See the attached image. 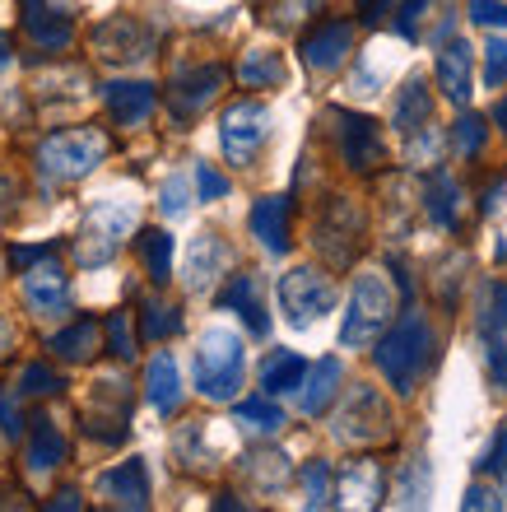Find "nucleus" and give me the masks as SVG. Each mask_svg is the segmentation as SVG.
I'll return each mask as SVG.
<instances>
[{"label": "nucleus", "mask_w": 507, "mask_h": 512, "mask_svg": "<svg viewBox=\"0 0 507 512\" xmlns=\"http://www.w3.org/2000/svg\"><path fill=\"white\" fill-rule=\"evenodd\" d=\"M24 303L38 317H66L70 312V280L52 256H42L38 266L24 270Z\"/></svg>", "instance_id": "nucleus-14"}, {"label": "nucleus", "mask_w": 507, "mask_h": 512, "mask_svg": "<svg viewBox=\"0 0 507 512\" xmlns=\"http://www.w3.org/2000/svg\"><path fill=\"white\" fill-rule=\"evenodd\" d=\"M89 47L103 66H140L149 52H154V28L140 24L135 14H112L89 33Z\"/></svg>", "instance_id": "nucleus-9"}, {"label": "nucleus", "mask_w": 507, "mask_h": 512, "mask_svg": "<svg viewBox=\"0 0 507 512\" xmlns=\"http://www.w3.org/2000/svg\"><path fill=\"white\" fill-rule=\"evenodd\" d=\"M24 33L42 52H70V42H75L70 14H61L52 0H24Z\"/></svg>", "instance_id": "nucleus-17"}, {"label": "nucleus", "mask_w": 507, "mask_h": 512, "mask_svg": "<svg viewBox=\"0 0 507 512\" xmlns=\"http://www.w3.org/2000/svg\"><path fill=\"white\" fill-rule=\"evenodd\" d=\"M145 396H149V405H154L163 419L177 415V405H182V373H177V359L168 350H159L154 359H149V368H145Z\"/></svg>", "instance_id": "nucleus-24"}, {"label": "nucleus", "mask_w": 507, "mask_h": 512, "mask_svg": "<svg viewBox=\"0 0 507 512\" xmlns=\"http://www.w3.org/2000/svg\"><path fill=\"white\" fill-rule=\"evenodd\" d=\"M47 508H80V494H70V489H66V494H56Z\"/></svg>", "instance_id": "nucleus-59"}, {"label": "nucleus", "mask_w": 507, "mask_h": 512, "mask_svg": "<svg viewBox=\"0 0 507 512\" xmlns=\"http://www.w3.org/2000/svg\"><path fill=\"white\" fill-rule=\"evenodd\" d=\"M396 317V284L382 270H363L354 289H349V308L340 322V345L345 350H368L382 340V331Z\"/></svg>", "instance_id": "nucleus-2"}, {"label": "nucleus", "mask_w": 507, "mask_h": 512, "mask_svg": "<svg viewBox=\"0 0 507 512\" xmlns=\"http://www.w3.org/2000/svg\"><path fill=\"white\" fill-rule=\"evenodd\" d=\"M14 61V47H10V33H5V28H0V66H10Z\"/></svg>", "instance_id": "nucleus-60"}, {"label": "nucleus", "mask_w": 507, "mask_h": 512, "mask_svg": "<svg viewBox=\"0 0 507 512\" xmlns=\"http://www.w3.org/2000/svg\"><path fill=\"white\" fill-rule=\"evenodd\" d=\"M321 5H326V0H275L266 10V24L270 28H298L303 19H312Z\"/></svg>", "instance_id": "nucleus-42"}, {"label": "nucleus", "mask_w": 507, "mask_h": 512, "mask_svg": "<svg viewBox=\"0 0 507 512\" xmlns=\"http://www.w3.org/2000/svg\"><path fill=\"white\" fill-rule=\"evenodd\" d=\"M424 210H428V219H433V224L452 229L456 210H461V187H456L447 173H428V182H424Z\"/></svg>", "instance_id": "nucleus-32"}, {"label": "nucleus", "mask_w": 507, "mask_h": 512, "mask_svg": "<svg viewBox=\"0 0 507 512\" xmlns=\"http://www.w3.org/2000/svg\"><path fill=\"white\" fill-rule=\"evenodd\" d=\"M498 205H503V187H489L484 191V215H494Z\"/></svg>", "instance_id": "nucleus-58"}, {"label": "nucleus", "mask_w": 507, "mask_h": 512, "mask_svg": "<svg viewBox=\"0 0 507 512\" xmlns=\"http://www.w3.org/2000/svg\"><path fill=\"white\" fill-rule=\"evenodd\" d=\"M10 350H14V331H10V322L0 317V364L10 359Z\"/></svg>", "instance_id": "nucleus-57"}, {"label": "nucleus", "mask_w": 507, "mask_h": 512, "mask_svg": "<svg viewBox=\"0 0 507 512\" xmlns=\"http://www.w3.org/2000/svg\"><path fill=\"white\" fill-rule=\"evenodd\" d=\"M224 270H228V243L219 238V233L191 238V247H187V289L191 294H205Z\"/></svg>", "instance_id": "nucleus-21"}, {"label": "nucleus", "mask_w": 507, "mask_h": 512, "mask_svg": "<svg viewBox=\"0 0 507 512\" xmlns=\"http://www.w3.org/2000/svg\"><path fill=\"white\" fill-rule=\"evenodd\" d=\"M470 19L484 28H507V5L503 0H470Z\"/></svg>", "instance_id": "nucleus-51"}, {"label": "nucleus", "mask_w": 507, "mask_h": 512, "mask_svg": "<svg viewBox=\"0 0 507 512\" xmlns=\"http://www.w3.org/2000/svg\"><path fill=\"white\" fill-rule=\"evenodd\" d=\"M335 140H340V154L354 173H377L387 163V145L377 135V122L363 112H335Z\"/></svg>", "instance_id": "nucleus-12"}, {"label": "nucleus", "mask_w": 507, "mask_h": 512, "mask_svg": "<svg viewBox=\"0 0 507 512\" xmlns=\"http://www.w3.org/2000/svg\"><path fill=\"white\" fill-rule=\"evenodd\" d=\"M103 331H107V350L131 364V359H135V326H131V312L117 308V312H112V317L103 322Z\"/></svg>", "instance_id": "nucleus-41"}, {"label": "nucleus", "mask_w": 507, "mask_h": 512, "mask_svg": "<svg viewBox=\"0 0 507 512\" xmlns=\"http://www.w3.org/2000/svg\"><path fill=\"white\" fill-rule=\"evenodd\" d=\"M391 410H387V401L377 396V387H349V396H345V405L335 410V424H331V433L340 438L345 447H373V443H387L391 438Z\"/></svg>", "instance_id": "nucleus-6"}, {"label": "nucleus", "mask_w": 507, "mask_h": 512, "mask_svg": "<svg viewBox=\"0 0 507 512\" xmlns=\"http://www.w3.org/2000/svg\"><path fill=\"white\" fill-rule=\"evenodd\" d=\"M163 215H187V205H191V182L187 177H168V182H163Z\"/></svg>", "instance_id": "nucleus-47"}, {"label": "nucleus", "mask_w": 507, "mask_h": 512, "mask_svg": "<svg viewBox=\"0 0 507 512\" xmlns=\"http://www.w3.org/2000/svg\"><path fill=\"white\" fill-rule=\"evenodd\" d=\"M503 494H507V471H503Z\"/></svg>", "instance_id": "nucleus-62"}, {"label": "nucleus", "mask_w": 507, "mask_h": 512, "mask_svg": "<svg viewBox=\"0 0 507 512\" xmlns=\"http://www.w3.org/2000/svg\"><path fill=\"white\" fill-rule=\"evenodd\" d=\"M238 84H242V89H275V84H284V61H280V52L252 47V52L238 61Z\"/></svg>", "instance_id": "nucleus-33"}, {"label": "nucleus", "mask_w": 507, "mask_h": 512, "mask_svg": "<svg viewBox=\"0 0 507 512\" xmlns=\"http://www.w3.org/2000/svg\"><path fill=\"white\" fill-rule=\"evenodd\" d=\"M428 112H433L428 84L414 75V80H405V89L396 94V103H391V126H396V131H405V135H414V131H424Z\"/></svg>", "instance_id": "nucleus-28"}, {"label": "nucleus", "mask_w": 507, "mask_h": 512, "mask_svg": "<svg viewBox=\"0 0 507 512\" xmlns=\"http://www.w3.org/2000/svg\"><path fill=\"white\" fill-rule=\"evenodd\" d=\"M335 503V471L326 461H307L303 466V508L321 512Z\"/></svg>", "instance_id": "nucleus-38"}, {"label": "nucleus", "mask_w": 507, "mask_h": 512, "mask_svg": "<svg viewBox=\"0 0 507 512\" xmlns=\"http://www.w3.org/2000/svg\"><path fill=\"white\" fill-rule=\"evenodd\" d=\"M126 233H135V205L126 201H94L80 219V233H75V261L84 270L107 266L117 247L126 243Z\"/></svg>", "instance_id": "nucleus-3"}, {"label": "nucleus", "mask_w": 507, "mask_h": 512, "mask_svg": "<svg viewBox=\"0 0 507 512\" xmlns=\"http://www.w3.org/2000/svg\"><path fill=\"white\" fill-rule=\"evenodd\" d=\"M494 122L507 131V98H503V103H498V108H494Z\"/></svg>", "instance_id": "nucleus-61"}, {"label": "nucleus", "mask_w": 507, "mask_h": 512, "mask_svg": "<svg viewBox=\"0 0 507 512\" xmlns=\"http://www.w3.org/2000/svg\"><path fill=\"white\" fill-rule=\"evenodd\" d=\"M107 159V135L98 126H70L38 145V168L56 182H80Z\"/></svg>", "instance_id": "nucleus-4"}, {"label": "nucleus", "mask_w": 507, "mask_h": 512, "mask_svg": "<svg viewBox=\"0 0 507 512\" xmlns=\"http://www.w3.org/2000/svg\"><path fill=\"white\" fill-rule=\"evenodd\" d=\"M135 247H140V261H145L149 280L163 284L168 275H173V238L163 229H145L140 238H135Z\"/></svg>", "instance_id": "nucleus-34"}, {"label": "nucleus", "mask_w": 507, "mask_h": 512, "mask_svg": "<svg viewBox=\"0 0 507 512\" xmlns=\"http://www.w3.org/2000/svg\"><path fill=\"white\" fill-rule=\"evenodd\" d=\"M14 201H19V182L10 173H0V219L14 215Z\"/></svg>", "instance_id": "nucleus-56"}, {"label": "nucleus", "mask_w": 507, "mask_h": 512, "mask_svg": "<svg viewBox=\"0 0 507 512\" xmlns=\"http://www.w3.org/2000/svg\"><path fill=\"white\" fill-rule=\"evenodd\" d=\"M280 308L294 326H312L335 308V284L312 266H298L280 280Z\"/></svg>", "instance_id": "nucleus-11"}, {"label": "nucleus", "mask_w": 507, "mask_h": 512, "mask_svg": "<svg viewBox=\"0 0 507 512\" xmlns=\"http://www.w3.org/2000/svg\"><path fill=\"white\" fill-rule=\"evenodd\" d=\"M14 387H19V396H24V401H33V396H56L66 382H61V373H56V368L28 364L24 373H19V382H14Z\"/></svg>", "instance_id": "nucleus-39"}, {"label": "nucleus", "mask_w": 507, "mask_h": 512, "mask_svg": "<svg viewBox=\"0 0 507 512\" xmlns=\"http://www.w3.org/2000/svg\"><path fill=\"white\" fill-rule=\"evenodd\" d=\"M373 359L382 368V378L396 387V396H410L419 387V378H424L428 359H433V331H428V322L419 312H405L401 322L377 340Z\"/></svg>", "instance_id": "nucleus-1"}, {"label": "nucleus", "mask_w": 507, "mask_h": 512, "mask_svg": "<svg viewBox=\"0 0 507 512\" xmlns=\"http://www.w3.org/2000/svg\"><path fill=\"white\" fill-rule=\"evenodd\" d=\"M354 52V24L349 19H326L303 38V61L307 70H335L345 56Z\"/></svg>", "instance_id": "nucleus-16"}, {"label": "nucleus", "mask_w": 507, "mask_h": 512, "mask_svg": "<svg viewBox=\"0 0 507 512\" xmlns=\"http://www.w3.org/2000/svg\"><path fill=\"white\" fill-rule=\"evenodd\" d=\"M428 489H433V480H428V461L410 457L401 466V480H396V503H401V508H424Z\"/></svg>", "instance_id": "nucleus-37"}, {"label": "nucleus", "mask_w": 507, "mask_h": 512, "mask_svg": "<svg viewBox=\"0 0 507 512\" xmlns=\"http://www.w3.org/2000/svg\"><path fill=\"white\" fill-rule=\"evenodd\" d=\"M391 5H396V0H359V19L363 24H382L391 14Z\"/></svg>", "instance_id": "nucleus-55"}, {"label": "nucleus", "mask_w": 507, "mask_h": 512, "mask_svg": "<svg viewBox=\"0 0 507 512\" xmlns=\"http://www.w3.org/2000/svg\"><path fill=\"white\" fill-rule=\"evenodd\" d=\"M70 443H66V433L56 429V424H38L33 429V438H28L24 447V461H28V471L33 475H52L61 461H66Z\"/></svg>", "instance_id": "nucleus-29"}, {"label": "nucleus", "mask_w": 507, "mask_h": 512, "mask_svg": "<svg viewBox=\"0 0 507 512\" xmlns=\"http://www.w3.org/2000/svg\"><path fill=\"white\" fill-rule=\"evenodd\" d=\"M98 494H103L112 508L145 512L149 508V471H145V461H121V466H112V471L98 480Z\"/></svg>", "instance_id": "nucleus-18"}, {"label": "nucleus", "mask_w": 507, "mask_h": 512, "mask_svg": "<svg viewBox=\"0 0 507 512\" xmlns=\"http://www.w3.org/2000/svg\"><path fill=\"white\" fill-rule=\"evenodd\" d=\"M484 140H489V126H484V117H475V112H466V117L452 126V149L461 159H475L484 149Z\"/></svg>", "instance_id": "nucleus-40"}, {"label": "nucleus", "mask_w": 507, "mask_h": 512, "mask_svg": "<svg viewBox=\"0 0 507 512\" xmlns=\"http://www.w3.org/2000/svg\"><path fill=\"white\" fill-rule=\"evenodd\" d=\"M484 368L498 391H507V336L503 331H484Z\"/></svg>", "instance_id": "nucleus-43"}, {"label": "nucleus", "mask_w": 507, "mask_h": 512, "mask_svg": "<svg viewBox=\"0 0 507 512\" xmlns=\"http://www.w3.org/2000/svg\"><path fill=\"white\" fill-rule=\"evenodd\" d=\"M382 499H387V471H382V461L359 457L340 466V475H335V503L340 508L373 512V508H382Z\"/></svg>", "instance_id": "nucleus-13"}, {"label": "nucleus", "mask_w": 507, "mask_h": 512, "mask_svg": "<svg viewBox=\"0 0 507 512\" xmlns=\"http://www.w3.org/2000/svg\"><path fill=\"white\" fill-rule=\"evenodd\" d=\"M201 438H205V424H187V429L177 433L173 452H177V461H182L187 471H205V466H210V461H205V452H201Z\"/></svg>", "instance_id": "nucleus-44"}, {"label": "nucleus", "mask_w": 507, "mask_h": 512, "mask_svg": "<svg viewBox=\"0 0 507 512\" xmlns=\"http://www.w3.org/2000/svg\"><path fill=\"white\" fill-rule=\"evenodd\" d=\"M289 215H294V210H289V196H261V201L252 205V233L270 256L289 252Z\"/></svg>", "instance_id": "nucleus-22"}, {"label": "nucleus", "mask_w": 507, "mask_h": 512, "mask_svg": "<svg viewBox=\"0 0 507 512\" xmlns=\"http://www.w3.org/2000/svg\"><path fill=\"white\" fill-rule=\"evenodd\" d=\"M182 331V317H177L173 303H163V298H145L140 303V336L145 340H168Z\"/></svg>", "instance_id": "nucleus-36"}, {"label": "nucleus", "mask_w": 507, "mask_h": 512, "mask_svg": "<svg viewBox=\"0 0 507 512\" xmlns=\"http://www.w3.org/2000/svg\"><path fill=\"white\" fill-rule=\"evenodd\" d=\"M196 191H201V201H219L228 196V177L214 173L210 163H196Z\"/></svg>", "instance_id": "nucleus-50"}, {"label": "nucleus", "mask_w": 507, "mask_h": 512, "mask_svg": "<svg viewBox=\"0 0 507 512\" xmlns=\"http://www.w3.org/2000/svg\"><path fill=\"white\" fill-rule=\"evenodd\" d=\"M498 503H503V499H498L494 489H484V485H475V489H470V494H466V499H461V508H466V512H484V508L494 512V508H498Z\"/></svg>", "instance_id": "nucleus-54"}, {"label": "nucleus", "mask_w": 507, "mask_h": 512, "mask_svg": "<svg viewBox=\"0 0 507 512\" xmlns=\"http://www.w3.org/2000/svg\"><path fill=\"white\" fill-rule=\"evenodd\" d=\"M438 89L447 103L466 108L470 103V42L466 38H452L442 42L438 52Z\"/></svg>", "instance_id": "nucleus-23"}, {"label": "nucleus", "mask_w": 507, "mask_h": 512, "mask_svg": "<svg viewBox=\"0 0 507 512\" xmlns=\"http://www.w3.org/2000/svg\"><path fill=\"white\" fill-rule=\"evenodd\" d=\"M424 5L428 0H401V19H396V28H401L405 38H414V33H419V19H424Z\"/></svg>", "instance_id": "nucleus-52"}, {"label": "nucleus", "mask_w": 507, "mask_h": 512, "mask_svg": "<svg viewBox=\"0 0 507 512\" xmlns=\"http://www.w3.org/2000/svg\"><path fill=\"white\" fill-rule=\"evenodd\" d=\"M19 387H0V433L5 438H24V410H19Z\"/></svg>", "instance_id": "nucleus-45"}, {"label": "nucleus", "mask_w": 507, "mask_h": 512, "mask_svg": "<svg viewBox=\"0 0 507 512\" xmlns=\"http://www.w3.org/2000/svg\"><path fill=\"white\" fill-rule=\"evenodd\" d=\"M233 419H238L247 433H261V438H270V433L284 429V410L270 401V396H256V401H238Z\"/></svg>", "instance_id": "nucleus-35"}, {"label": "nucleus", "mask_w": 507, "mask_h": 512, "mask_svg": "<svg viewBox=\"0 0 507 512\" xmlns=\"http://www.w3.org/2000/svg\"><path fill=\"white\" fill-rule=\"evenodd\" d=\"M103 326L94 317H80V322H70L66 331H56L52 336V354L56 359H66V364H89L98 350H103Z\"/></svg>", "instance_id": "nucleus-27"}, {"label": "nucleus", "mask_w": 507, "mask_h": 512, "mask_svg": "<svg viewBox=\"0 0 507 512\" xmlns=\"http://www.w3.org/2000/svg\"><path fill=\"white\" fill-rule=\"evenodd\" d=\"M89 89H94V80H89L84 66H47L33 75V94H38L42 103H75V98H84Z\"/></svg>", "instance_id": "nucleus-26"}, {"label": "nucleus", "mask_w": 507, "mask_h": 512, "mask_svg": "<svg viewBox=\"0 0 507 512\" xmlns=\"http://www.w3.org/2000/svg\"><path fill=\"white\" fill-rule=\"evenodd\" d=\"M126 424H131V391H126V382L121 378L94 382V391H89V401L80 410V429L94 443H121Z\"/></svg>", "instance_id": "nucleus-10"}, {"label": "nucleus", "mask_w": 507, "mask_h": 512, "mask_svg": "<svg viewBox=\"0 0 507 512\" xmlns=\"http://www.w3.org/2000/svg\"><path fill=\"white\" fill-rule=\"evenodd\" d=\"M242 471L252 475V485L261 489V494H280L284 485H289V457L284 452H275V447H261V452H252V457L242 461Z\"/></svg>", "instance_id": "nucleus-31"}, {"label": "nucleus", "mask_w": 507, "mask_h": 512, "mask_svg": "<svg viewBox=\"0 0 507 512\" xmlns=\"http://www.w3.org/2000/svg\"><path fill=\"white\" fill-rule=\"evenodd\" d=\"M42 256H52V243H42V247H10V266L24 275L33 261H42Z\"/></svg>", "instance_id": "nucleus-53"}, {"label": "nucleus", "mask_w": 507, "mask_h": 512, "mask_svg": "<svg viewBox=\"0 0 507 512\" xmlns=\"http://www.w3.org/2000/svg\"><path fill=\"white\" fill-rule=\"evenodd\" d=\"M219 308L238 312L242 322H247V331L252 336H266L270 331V317H266V298H261V280H256L252 270H242V275H233V280L219 289Z\"/></svg>", "instance_id": "nucleus-19"}, {"label": "nucleus", "mask_w": 507, "mask_h": 512, "mask_svg": "<svg viewBox=\"0 0 507 512\" xmlns=\"http://www.w3.org/2000/svg\"><path fill=\"white\" fill-rule=\"evenodd\" d=\"M307 378V364L298 359L294 350H270L266 359H261V387H266V396H284V391H298Z\"/></svg>", "instance_id": "nucleus-30"}, {"label": "nucleus", "mask_w": 507, "mask_h": 512, "mask_svg": "<svg viewBox=\"0 0 507 512\" xmlns=\"http://www.w3.org/2000/svg\"><path fill=\"white\" fill-rule=\"evenodd\" d=\"M340 378H345V368H340V359H321V364L307 368L303 387H298V410H303L307 419L326 415V405L340 396Z\"/></svg>", "instance_id": "nucleus-25"}, {"label": "nucleus", "mask_w": 507, "mask_h": 512, "mask_svg": "<svg viewBox=\"0 0 507 512\" xmlns=\"http://www.w3.org/2000/svg\"><path fill=\"white\" fill-rule=\"evenodd\" d=\"M484 84L489 89L507 84V42L503 38H489V47H484Z\"/></svg>", "instance_id": "nucleus-46"}, {"label": "nucleus", "mask_w": 507, "mask_h": 512, "mask_svg": "<svg viewBox=\"0 0 507 512\" xmlns=\"http://www.w3.org/2000/svg\"><path fill=\"white\" fill-rule=\"evenodd\" d=\"M475 471H480V475H498V471H507V424L494 433V443L484 447V457L475 461Z\"/></svg>", "instance_id": "nucleus-48"}, {"label": "nucleus", "mask_w": 507, "mask_h": 512, "mask_svg": "<svg viewBox=\"0 0 507 512\" xmlns=\"http://www.w3.org/2000/svg\"><path fill=\"white\" fill-rule=\"evenodd\" d=\"M228 84V70L224 66H196L187 75H177L173 89H168V108H173L177 122H191V117H201L205 108L214 103V94Z\"/></svg>", "instance_id": "nucleus-15"}, {"label": "nucleus", "mask_w": 507, "mask_h": 512, "mask_svg": "<svg viewBox=\"0 0 507 512\" xmlns=\"http://www.w3.org/2000/svg\"><path fill=\"white\" fill-rule=\"evenodd\" d=\"M242 340L224 326H210L196 350V391L205 401H233L242 387Z\"/></svg>", "instance_id": "nucleus-5"}, {"label": "nucleus", "mask_w": 507, "mask_h": 512, "mask_svg": "<svg viewBox=\"0 0 507 512\" xmlns=\"http://www.w3.org/2000/svg\"><path fill=\"white\" fill-rule=\"evenodd\" d=\"M103 98H107V112H112V122L126 126V131L145 126L149 112H154V103H159L154 84H145V80H117V84H107Z\"/></svg>", "instance_id": "nucleus-20"}, {"label": "nucleus", "mask_w": 507, "mask_h": 512, "mask_svg": "<svg viewBox=\"0 0 507 512\" xmlns=\"http://www.w3.org/2000/svg\"><path fill=\"white\" fill-rule=\"evenodd\" d=\"M266 135H270V108L256 103V98L228 103L224 117H219V145H224L228 163H238V168H247L261 154Z\"/></svg>", "instance_id": "nucleus-7"}, {"label": "nucleus", "mask_w": 507, "mask_h": 512, "mask_svg": "<svg viewBox=\"0 0 507 512\" xmlns=\"http://www.w3.org/2000/svg\"><path fill=\"white\" fill-rule=\"evenodd\" d=\"M438 149H442V135H433V131H414V140H410V163H419V168H433L438 163Z\"/></svg>", "instance_id": "nucleus-49"}, {"label": "nucleus", "mask_w": 507, "mask_h": 512, "mask_svg": "<svg viewBox=\"0 0 507 512\" xmlns=\"http://www.w3.org/2000/svg\"><path fill=\"white\" fill-rule=\"evenodd\" d=\"M317 252L331 261L335 270H345L354 256H359V243H363V210L349 196H331L326 210L317 219Z\"/></svg>", "instance_id": "nucleus-8"}]
</instances>
